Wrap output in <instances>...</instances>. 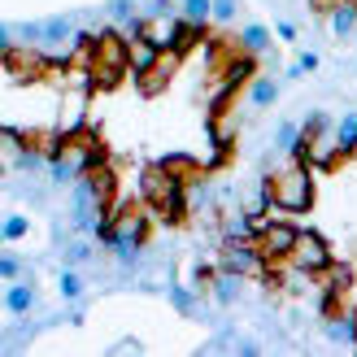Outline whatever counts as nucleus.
Segmentation results:
<instances>
[{
  "label": "nucleus",
  "instance_id": "f257e3e1",
  "mask_svg": "<svg viewBox=\"0 0 357 357\" xmlns=\"http://www.w3.org/2000/svg\"><path fill=\"white\" fill-rule=\"evenodd\" d=\"M314 205V166L292 162L275 174V213H305Z\"/></svg>",
  "mask_w": 357,
  "mask_h": 357
},
{
  "label": "nucleus",
  "instance_id": "f03ea898",
  "mask_svg": "<svg viewBox=\"0 0 357 357\" xmlns=\"http://www.w3.org/2000/svg\"><path fill=\"white\" fill-rule=\"evenodd\" d=\"M266 266H271V257L261 253L257 240H236V244H222V257H218V271H231V275H266Z\"/></svg>",
  "mask_w": 357,
  "mask_h": 357
},
{
  "label": "nucleus",
  "instance_id": "7ed1b4c3",
  "mask_svg": "<svg viewBox=\"0 0 357 357\" xmlns=\"http://www.w3.org/2000/svg\"><path fill=\"white\" fill-rule=\"evenodd\" d=\"M296 271H305V275H327L331 271V248H327V240L318 236V231H305L301 227V236H296V248H292V257H288Z\"/></svg>",
  "mask_w": 357,
  "mask_h": 357
},
{
  "label": "nucleus",
  "instance_id": "20e7f679",
  "mask_svg": "<svg viewBox=\"0 0 357 357\" xmlns=\"http://www.w3.org/2000/svg\"><path fill=\"white\" fill-rule=\"evenodd\" d=\"M296 236H301V227H292V222H283L279 213H271V218L261 222L257 244H261V253L271 257V261H288L292 248H296Z\"/></svg>",
  "mask_w": 357,
  "mask_h": 357
},
{
  "label": "nucleus",
  "instance_id": "39448f33",
  "mask_svg": "<svg viewBox=\"0 0 357 357\" xmlns=\"http://www.w3.org/2000/svg\"><path fill=\"white\" fill-rule=\"evenodd\" d=\"M157 61H162V48H157L149 35H144V40H131V48H127V66H131L135 79H149L153 70H157Z\"/></svg>",
  "mask_w": 357,
  "mask_h": 357
},
{
  "label": "nucleus",
  "instance_id": "423d86ee",
  "mask_svg": "<svg viewBox=\"0 0 357 357\" xmlns=\"http://www.w3.org/2000/svg\"><path fill=\"white\" fill-rule=\"evenodd\" d=\"M35 279H13L9 288H5V310L13 314V318H26L31 310H35Z\"/></svg>",
  "mask_w": 357,
  "mask_h": 357
},
{
  "label": "nucleus",
  "instance_id": "0eeeda50",
  "mask_svg": "<svg viewBox=\"0 0 357 357\" xmlns=\"http://www.w3.org/2000/svg\"><path fill=\"white\" fill-rule=\"evenodd\" d=\"M236 44H240V52H253V57H261V52H271V26L244 22L240 35H236Z\"/></svg>",
  "mask_w": 357,
  "mask_h": 357
},
{
  "label": "nucleus",
  "instance_id": "6e6552de",
  "mask_svg": "<svg viewBox=\"0 0 357 357\" xmlns=\"http://www.w3.org/2000/svg\"><path fill=\"white\" fill-rule=\"evenodd\" d=\"M275 100H279V79H271V75L248 79V105H253V109H271Z\"/></svg>",
  "mask_w": 357,
  "mask_h": 357
},
{
  "label": "nucleus",
  "instance_id": "1a4fd4ad",
  "mask_svg": "<svg viewBox=\"0 0 357 357\" xmlns=\"http://www.w3.org/2000/svg\"><path fill=\"white\" fill-rule=\"evenodd\" d=\"M144 13V0H105L100 5V17L105 22H114V26H127L131 17Z\"/></svg>",
  "mask_w": 357,
  "mask_h": 357
},
{
  "label": "nucleus",
  "instance_id": "9d476101",
  "mask_svg": "<svg viewBox=\"0 0 357 357\" xmlns=\"http://www.w3.org/2000/svg\"><path fill=\"white\" fill-rule=\"evenodd\" d=\"M353 31H357V0H340L331 9V35L335 40H349Z\"/></svg>",
  "mask_w": 357,
  "mask_h": 357
},
{
  "label": "nucleus",
  "instance_id": "9b49d317",
  "mask_svg": "<svg viewBox=\"0 0 357 357\" xmlns=\"http://www.w3.org/2000/svg\"><path fill=\"white\" fill-rule=\"evenodd\" d=\"M327 335H331L335 344H353V349H357V310L335 314L331 323H327Z\"/></svg>",
  "mask_w": 357,
  "mask_h": 357
},
{
  "label": "nucleus",
  "instance_id": "f8f14e48",
  "mask_svg": "<svg viewBox=\"0 0 357 357\" xmlns=\"http://www.w3.org/2000/svg\"><path fill=\"white\" fill-rule=\"evenodd\" d=\"M335 144L344 157H357V109H349L344 118H335Z\"/></svg>",
  "mask_w": 357,
  "mask_h": 357
},
{
  "label": "nucleus",
  "instance_id": "ddd939ff",
  "mask_svg": "<svg viewBox=\"0 0 357 357\" xmlns=\"http://www.w3.org/2000/svg\"><path fill=\"white\" fill-rule=\"evenodd\" d=\"M213 301L218 305H236L240 301V275H231V271H218V279H213Z\"/></svg>",
  "mask_w": 357,
  "mask_h": 357
},
{
  "label": "nucleus",
  "instance_id": "4468645a",
  "mask_svg": "<svg viewBox=\"0 0 357 357\" xmlns=\"http://www.w3.org/2000/svg\"><path fill=\"white\" fill-rule=\"evenodd\" d=\"M296 139H301V122H292V118H279V127H275V153H279V157H288Z\"/></svg>",
  "mask_w": 357,
  "mask_h": 357
},
{
  "label": "nucleus",
  "instance_id": "2eb2a0df",
  "mask_svg": "<svg viewBox=\"0 0 357 357\" xmlns=\"http://www.w3.org/2000/svg\"><path fill=\"white\" fill-rule=\"evenodd\" d=\"M178 13L196 26H209L213 22V0H178Z\"/></svg>",
  "mask_w": 357,
  "mask_h": 357
},
{
  "label": "nucleus",
  "instance_id": "dca6fc26",
  "mask_svg": "<svg viewBox=\"0 0 357 357\" xmlns=\"http://www.w3.org/2000/svg\"><path fill=\"white\" fill-rule=\"evenodd\" d=\"M92 257H96L92 240H70V244L61 248V261H66V266H87Z\"/></svg>",
  "mask_w": 357,
  "mask_h": 357
},
{
  "label": "nucleus",
  "instance_id": "f3484780",
  "mask_svg": "<svg viewBox=\"0 0 357 357\" xmlns=\"http://www.w3.org/2000/svg\"><path fill=\"white\" fill-rule=\"evenodd\" d=\"M57 292H61V301H79V296H83V275H79V266H66V271H61Z\"/></svg>",
  "mask_w": 357,
  "mask_h": 357
},
{
  "label": "nucleus",
  "instance_id": "a211bd4d",
  "mask_svg": "<svg viewBox=\"0 0 357 357\" xmlns=\"http://www.w3.org/2000/svg\"><path fill=\"white\" fill-rule=\"evenodd\" d=\"M196 288H188V283H170V305L178 310V314H196Z\"/></svg>",
  "mask_w": 357,
  "mask_h": 357
},
{
  "label": "nucleus",
  "instance_id": "6ab92c4d",
  "mask_svg": "<svg viewBox=\"0 0 357 357\" xmlns=\"http://www.w3.org/2000/svg\"><path fill=\"white\" fill-rule=\"evenodd\" d=\"M213 279H218V266H209V261H196V266H192V288L201 292V296L213 288Z\"/></svg>",
  "mask_w": 357,
  "mask_h": 357
},
{
  "label": "nucleus",
  "instance_id": "aec40b11",
  "mask_svg": "<svg viewBox=\"0 0 357 357\" xmlns=\"http://www.w3.org/2000/svg\"><path fill=\"white\" fill-rule=\"evenodd\" d=\"M26 231H31V218H26V213H9L5 227H0V236H5L9 244H17V240L26 236Z\"/></svg>",
  "mask_w": 357,
  "mask_h": 357
},
{
  "label": "nucleus",
  "instance_id": "412c9836",
  "mask_svg": "<svg viewBox=\"0 0 357 357\" xmlns=\"http://www.w3.org/2000/svg\"><path fill=\"white\" fill-rule=\"evenodd\" d=\"M331 127H335V122H331V114H323V109H310L305 122H301V131H305L310 139H314V135H323V131H331Z\"/></svg>",
  "mask_w": 357,
  "mask_h": 357
},
{
  "label": "nucleus",
  "instance_id": "4be33fe9",
  "mask_svg": "<svg viewBox=\"0 0 357 357\" xmlns=\"http://www.w3.org/2000/svg\"><path fill=\"white\" fill-rule=\"evenodd\" d=\"M174 13H178L174 0H144V17H149V22H157V17H174Z\"/></svg>",
  "mask_w": 357,
  "mask_h": 357
},
{
  "label": "nucleus",
  "instance_id": "5701e85b",
  "mask_svg": "<svg viewBox=\"0 0 357 357\" xmlns=\"http://www.w3.org/2000/svg\"><path fill=\"white\" fill-rule=\"evenodd\" d=\"M0 279H5V283L22 279V257H17V253H5V257H0Z\"/></svg>",
  "mask_w": 357,
  "mask_h": 357
},
{
  "label": "nucleus",
  "instance_id": "b1692460",
  "mask_svg": "<svg viewBox=\"0 0 357 357\" xmlns=\"http://www.w3.org/2000/svg\"><path fill=\"white\" fill-rule=\"evenodd\" d=\"M240 0H213V22H236Z\"/></svg>",
  "mask_w": 357,
  "mask_h": 357
},
{
  "label": "nucleus",
  "instance_id": "393cba45",
  "mask_svg": "<svg viewBox=\"0 0 357 357\" xmlns=\"http://www.w3.org/2000/svg\"><path fill=\"white\" fill-rule=\"evenodd\" d=\"M296 66L305 70V75H314V70H318V52H301V57H296Z\"/></svg>",
  "mask_w": 357,
  "mask_h": 357
},
{
  "label": "nucleus",
  "instance_id": "a878e982",
  "mask_svg": "<svg viewBox=\"0 0 357 357\" xmlns=\"http://www.w3.org/2000/svg\"><path fill=\"white\" fill-rule=\"evenodd\" d=\"M275 35H279V40H288V44H292V40H296V26H292V22H275Z\"/></svg>",
  "mask_w": 357,
  "mask_h": 357
}]
</instances>
